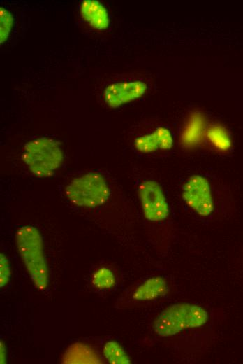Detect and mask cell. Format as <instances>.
<instances>
[{"instance_id": "cell-1", "label": "cell", "mask_w": 243, "mask_h": 364, "mask_svg": "<svg viewBox=\"0 0 243 364\" xmlns=\"http://www.w3.org/2000/svg\"><path fill=\"white\" fill-rule=\"evenodd\" d=\"M15 242L34 286L40 290H45L48 286L49 273L41 233L32 225L22 226L16 232Z\"/></svg>"}, {"instance_id": "cell-2", "label": "cell", "mask_w": 243, "mask_h": 364, "mask_svg": "<svg viewBox=\"0 0 243 364\" xmlns=\"http://www.w3.org/2000/svg\"><path fill=\"white\" fill-rule=\"evenodd\" d=\"M208 314L202 307L190 303L169 306L154 321V332L163 337L174 335L182 330L202 326Z\"/></svg>"}, {"instance_id": "cell-3", "label": "cell", "mask_w": 243, "mask_h": 364, "mask_svg": "<svg viewBox=\"0 0 243 364\" xmlns=\"http://www.w3.org/2000/svg\"><path fill=\"white\" fill-rule=\"evenodd\" d=\"M22 158L34 175L49 177L61 167L64 155L58 141L41 137L24 145Z\"/></svg>"}, {"instance_id": "cell-4", "label": "cell", "mask_w": 243, "mask_h": 364, "mask_svg": "<svg viewBox=\"0 0 243 364\" xmlns=\"http://www.w3.org/2000/svg\"><path fill=\"white\" fill-rule=\"evenodd\" d=\"M65 194L75 205L94 208L107 202L110 190L101 174L89 172L73 178L66 186Z\"/></svg>"}, {"instance_id": "cell-5", "label": "cell", "mask_w": 243, "mask_h": 364, "mask_svg": "<svg viewBox=\"0 0 243 364\" xmlns=\"http://www.w3.org/2000/svg\"><path fill=\"white\" fill-rule=\"evenodd\" d=\"M184 202L201 216H207L214 210V200L209 181L199 174L189 176L182 188Z\"/></svg>"}, {"instance_id": "cell-6", "label": "cell", "mask_w": 243, "mask_h": 364, "mask_svg": "<svg viewBox=\"0 0 243 364\" xmlns=\"http://www.w3.org/2000/svg\"><path fill=\"white\" fill-rule=\"evenodd\" d=\"M138 195L144 216L149 221L166 219L170 214L169 205L161 185L154 180L142 181Z\"/></svg>"}, {"instance_id": "cell-7", "label": "cell", "mask_w": 243, "mask_h": 364, "mask_svg": "<svg viewBox=\"0 0 243 364\" xmlns=\"http://www.w3.org/2000/svg\"><path fill=\"white\" fill-rule=\"evenodd\" d=\"M147 89L146 83L142 81L115 83L105 88L103 97L110 108H118L141 97Z\"/></svg>"}, {"instance_id": "cell-8", "label": "cell", "mask_w": 243, "mask_h": 364, "mask_svg": "<svg viewBox=\"0 0 243 364\" xmlns=\"http://www.w3.org/2000/svg\"><path fill=\"white\" fill-rule=\"evenodd\" d=\"M173 137L166 127H159L153 132L136 138L135 149L143 153H152L159 149L169 150L172 147Z\"/></svg>"}, {"instance_id": "cell-9", "label": "cell", "mask_w": 243, "mask_h": 364, "mask_svg": "<svg viewBox=\"0 0 243 364\" xmlns=\"http://www.w3.org/2000/svg\"><path fill=\"white\" fill-rule=\"evenodd\" d=\"M80 13L82 18L96 29H105L109 26L108 13L103 4L98 1H83L80 6Z\"/></svg>"}, {"instance_id": "cell-10", "label": "cell", "mask_w": 243, "mask_h": 364, "mask_svg": "<svg viewBox=\"0 0 243 364\" xmlns=\"http://www.w3.org/2000/svg\"><path fill=\"white\" fill-rule=\"evenodd\" d=\"M166 281L161 277H152L146 280L133 293V298L138 301L152 300L167 293Z\"/></svg>"}, {"instance_id": "cell-11", "label": "cell", "mask_w": 243, "mask_h": 364, "mask_svg": "<svg viewBox=\"0 0 243 364\" xmlns=\"http://www.w3.org/2000/svg\"><path fill=\"white\" fill-rule=\"evenodd\" d=\"M103 353L108 363L112 364H129L131 359L123 347L115 341L107 342L103 348Z\"/></svg>"}, {"instance_id": "cell-12", "label": "cell", "mask_w": 243, "mask_h": 364, "mask_svg": "<svg viewBox=\"0 0 243 364\" xmlns=\"http://www.w3.org/2000/svg\"><path fill=\"white\" fill-rule=\"evenodd\" d=\"M91 284L98 289L111 288L115 284V275L107 267L99 268L92 275Z\"/></svg>"}, {"instance_id": "cell-13", "label": "cell", "mask_w": 243, "mask_h": 364, "mask_svg": "<svg viewBox=\"0 0 243 364\" xmlns=\"http://www.w3.org/2000/svg\"><path fill=\"white\" fill-rule=\"evenodd\" d=\"M210 141L218 148L226 150L230 146V140L227 132L219 126L210 127L207 132Z\"/></svg>"}, {"instance_id": "cell-14", "label": "cell", "mask_w": 243, "mask_h": 364, "mask_svg": "<svg viewBox=\"0 0 243 364\" xmlns=\"http://www.w3.org/2000/svg\"><path fill=\"white\" fill-rule=\"evenodd\" d=\"M0 43L3 44L8 38L13 24V17L10 11L0 8Z\"/></svg>"}, {"instance_id": "cell-15", "label": "cell", "mask_w": 243, "mask_h": 364, "mask_svg": "<svg viewBox=\"0 0 243 364\" xmlns=\"http://www.w3.org/2000/svg\"><path fill=\"white\" fill-rule=\"evenodd\" d=\"M11 276V269L10 262L7 256L0 254V287L3 288L10 281Z\"/></svg>"}, {"instance_id": "cell-16", "label": "cell", "mask_w": 243, "mask_h": 364, "mask_svg": "<svg viewBox=\"0 0 243 364\" xmlns=\"http://www.w3.org/2000/svg\"><path fill=\"white\" fill-rule=\"evenodd\" d=\"M7 361V353H6V347L5 343L1 340L0 341V363L4 364L6 363Z\"/></svg>"}]
</instances>
